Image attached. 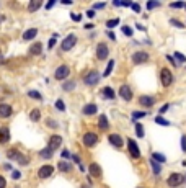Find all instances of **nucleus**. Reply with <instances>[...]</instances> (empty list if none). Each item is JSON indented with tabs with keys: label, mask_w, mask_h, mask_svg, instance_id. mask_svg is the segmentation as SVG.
<instances>
[{
	"label": "nucleus",
	"mask_w": 186,
	"mask_h": 188,
	"mask_svg": "<svg viewBox=\"0 0 186 188\" xmlns=\"http://www.w3.org/2000/svg\"><path fill=\"white\" fill-rule=\"evenodd\" d=\"M7 155H8V159L10 160H17V162H20V164H30V159H28L26 155H23L20 152V150H17V149H10V150H7Z\"/></svg>",
	"instance_id": "1"
},
{
	"label": "nucleus",
	"mask_w": 186,
	"mask_h": 188,
	"mask_svg": "<svg viewBox=\"0 0 186 188\" xmlns=\"http://www.w3.org/2000/svg\"><path fill=\"white\" fill-rule=\"evenodd\" d=\"M77 43V36L75 34H69L66 39H62L61 43V51H70Z\"/></svg>",
	"instance_id": "2"
},
{
	"label": "nucleus",
	"mask_w": 186,
	"mask_h": 188,
	"mask_svg": "<svg viewBox=\"0 0 186 188\" xmlns=\"http://www.w3.org/2000/svg\"><path fill=\"white\" fill-rule=\"evenodd\" d=\"M160 82L163 87H170L173 84V74L170 72V69H162L160 70Z\"/></svg>",
	"instance_id": "3"
},
{
	"label": "nucleus",
	"mask_w": 186,
	"mask_h": 188,
	"mask_svg": "<svg viewBox=\"0 0 186 188\" xmlns=\"http://www.w3.org/2000/svg\"><path fill=\"white\" fill-rule=\"evenodd\" d=\"M167 183L171 188L180 186L181 183H184V175H181V173H171V175L168 177V180H167Z\"/></svg>",
	"instance_id": "4"
},
{
	"label": "nucleus",
	"mask_w": 186,
	"mask_h": 188,
	"mask_svg": "<svg viewBox=\"0 0 186 188\" xmlns=\"http://www.w3.org/2000/svg\"><path fill=\"white\" fill-rule=\"evenodd\" d=\"M82 141L87 147H93V146H96V142H98V136L95 133H85Z\"/></svg>",
	"instance_id": "5"
},
{
	"label": "nucleus",
	"mask_w": 186,
	"mask_h": 188,
	"mask_svg": "<svg viewBox=\"0 0 186 188\" xmlns=\"http://www.w3.org/2000/svg\"><path fill=\"white\" fill-rule=\"evenodd\" d=\"M98 80H100V74H98L96 70H90L88 74L83 77V82L87 84V85H90V87H91V85H96Z\"/></svg>",
	"instance_id": "6"
},
{
	"label": "nucleus",
	"mask_w": 186,
	"mask_h": 188,
	"mask_svg": "<svg viewBox=\"0 0 186 188\" xmlns=\"http://www.w3.org/2000/svg\"><path fill=\"white\" fill-rule=\"evenodd\" d=\"M149 61V53L145 51H137L132 54V62L135 64V66H139V64H144Z\"/></svg>",
	"instance_id": "7"
},
{
	"label": "nucleus",
	"mask_w": 186,
	"mask_h": 188,
	"mask_svg": "<svg viewBox=\"0 0 186 188\" xmlns=\"http://www.w3.org/2000/svg\"><path fill=\"white\" fill-rule=\"evenodd\" d=\"M69 74H70L69 66H59L56 69V72H54V77L57 79V80H64V79L69 77Z\"/></svg>",
	"instance_id": "8"
},
{
	"label": "nucleus",
	"mask_w": 186,
	"mask_h": 188,
	"mask_svg": "<svg viewBox=\"0 0 186 188\" xmlns=\"http://www.w3.org/2000/svg\"><path fill=\"white\" fill-rule=\"evenodd\" d=\"M108 54H110L108 46H106L105 43H100V44L96 46V57H98L100 61H105L106 57H108Z\"/></svg>",
	"instance_id": "9"
},
{
	"label": "nucleus",
	"mask_w": 186,
	"mask_h": 188,
	"mask_svg": "<svg viewBox=\"0 0 186 188\" xmlns=\"http://www.w3.org/2000/svg\"><path fill=\"white\" fill-rule=\"evenodd\" d=\"M127 147H129V152H131V157H132V159H139V157H140L139 146L135 144L134 139H127Z\"/></svg>",
	"instance_id": "10"
},
{
	"label": "nucleus",
	"mask_w": 186,
	"mask_h": 188,
	"mask_svg": "<svg viewBox=\"0 0 186 188\" xmlns=\"http://www.w3.org/2000/svg\"><path fill=\"white\" fill-rule=\"evenodd\" d=\"M119 95H121V98H123V100H126V102H131V100H132V90H131V87H129V85H121Z\"/></svg>",
	"instance_id": "11"
},
{
	"label": "nucleus",
	"mask_w": 186,
	"mask_h": 188,
	"mask_svg": "<svg viewBox=\"0 0 186 188\" xmlns=\"http://www.w3.org/2000/svg\"><path fill=\"white\" fill-rule=\"evenodd\" d=\"M61 144H62V137H61V136H57V134H54V136L49 137V144H47V147L51 149V150H56V149H59V147H61Z\"/></svg>",
	"instance_id": "12"
},
{
	"label": "nucleus",
	"mask_w": 186,
	"mask_h": 188,
	"mask_svg": "<svg viewBox=\"0 0 186 188\" xmlns=\"http://www.w3.org/2000/svg\"><path fill=\"white\" fill-rule=\"evenodd\" d=\"M52 172H54L52 165H42V167L39 169V172H38V177L39 178H47V177L52 175Z\"/></svg>",
	"instance_id": "13"
},
{
	"label": "nucleus",
	"mask_w": 186,
	"mask_h": 188,
	"mask_svg": "<svg viewBox=\"0 0 186 188\" xmlns=\"http://www.w3.org/2000/svg\"><path fill=\"white\" fill-rule=\"evenodd\" d=\"M139 105L145 106V108H150L155 105V98L154 97H149V95H140L139 97Z\"/></svg>",
	"instance_id": "14"
},
{
	"label": "nucleus",
	"mask_w": 186,
	"mask_h": 188,
	"mask_svg": "<svg viewBox=\"0 0 186 188\" xmlns=\"http://www.w3.org/2000/svg\"><path fill=\"white\" fill-rule=\"evenodd\" d=\"M108 139H110V142H111L116 149H121V147L124 146V141H123V137H121L119 134H110Z\"/></svg>",
	"instance_id": "15"
},
{
	"label": "nucleus",
	"mask_w": 186,
	"mask_h": 188,
	"mask_svg": "<svg viewBox=\"0 0 186 188\" xmlns=\"http://www.w3.org/2000/svg\"><path fill=\"white\" fill-rule=\"evenodd\" d=\"M13 113L12 106L8 103H2L0 105V118H10V114Z\"/></svg>",
	"instance_id": "16"
},
{
	"label": "nucleus",
	"mask_w": 186,
	"mask_h": 188,
	"mask_svg": "<svg viewBox=\"0 0 186 188\" xmlns=\"http://www.w3.org/2000/svg\"><path fill=\"white\" fill-rule=\"evenodd\" d=\"M88 173H90L91 177L100 178V177H101V167H100L98 164L93 162V164H90V167H88Z\"/></svg>",
	"instance_id": "17"
},
{
	"label": "nucleus",
	"mask_w": 186,
	"mask_h": 188,
	"mask_svg": "<svg viewBox=\"0 0 186 188\" xmlns=\"http://www.w3.org/2000/svg\"><path fill=\"white\" fill-rule=\"evenodd\" d=\"M36 34H38V30L36 28H30V30H26L23 33V41H31L36 38Z\"/></svg>",
	"instance_id": "18"
},
{
	"label": "nucleus",
	"mask_w": 186,
	"mask_h": 188,
	"mask_svg": "<svg viewBox=\"0 0 186 188\" xmlns=\"http://www.w3.org/2000/svg\"><path fill=\"white\" fill-rule=\"evenodd\" d=\"M10 141V129L8 128H0V142L5 144Z\"/></svg>",
	"instance_id": "19"
},
{
	"label": "nucleus",
	"mask_w": 186,
	"mask_h": 188,
	"mask_svg": "<svg viewBox=\"0 0 186 188\" xmlns=\"http://www.w3.org/2000/svg\"><path fill=\"white\" fill-rule=\"evenodd\" d=\"M98 111V106L95 103H88L83 106V114H95Z\"/></svg>",
	"instance_id": "20"
},
{
	"label": "nucleus",
	"mask_w": 186,
	"mask_h": 188,
	"mask_svg": "<svg viewBox=\"0 0 186 188\" xmlns=\"http://www.w3.org/2000/svg\"><path fill=\"white\" fill-rule=\"evenodd\" d=\"M98 126H100V129H103V131H108V129H110V123H108V118H106L105 114H101V118L98 119Z\"/></svg>",
	"instance_id": "21"
},
{
	"label": "nucleus",
	"mask_w": 186,
	"mask_h": 188,
	"mask_svg": "<svg viewBox=\"0 0 186 188\" xmlns=\"http://www.w3.org/2000/svg\"><path fill=\"white\" fill-rule=\"evenodd\" d=\"M41 51H42V44H41V43H36V44H33L30 48V54H33V56H39Z\"/></svg>",
	"instance_id": "22"
},
{
	"label": "nucleus",
	"mask_w": 186,
	"mask_h": 188,
	"mask_svg": "<svg viewBox=\"0 0 186 188\" xmlns=\"http://www.w3.org/2000/svg\"><path fill=\"white\" fill-rule=\"evenodd\" d=\"M41 0H31L30 2V5H28V10L30 12H36V10H39L41 8Z\"/></svg>",
	"instance_id": "23"
},
{
	"label": "nucleus",
	"mask_w": 186,
	"mask_h": 188,
	"mask_svg": "<svg viewBox=\"0 0 186 188\" xmlns=\"http://www.w3.org/2000/svg\"><path fill=\"white\" fill-rule=\"evenodd\" d=\"M101 92H103V97H106L108 100H114V90L111 89V87H105Z\"/></svg>",
	"instance_id": "24"
},
{
	"label": "nucleus",
	"mask_w": 186,
	"mask_h": 188,
	"mask_svg": "<svg viewBox=\"0 0 186 188\" xmlns=\"http://www.w3.org/2000/svg\"><path fill=\"white\" fill-rule=\"evenodd\" d=\"M52 152H54V150H51L49 147H46V149L39 150V157H41V159H51V157H52Z\"/></svg>",
	"instance_id": "25"
},
{
	"label": "nucleus",
	"mask_w": 186,
	"mask_h": 188,
	"mask_svg": "<svg viewBox=\"0 0 186 188\" xmlns=\"http://www.w3.org/2000/svg\"><path fill=\"white\" fill-rule=\"evenodd\" d=\"M57 167H59V170H62V172H70L72 170V165H70L69 162H66V160H61Z\"/></svg>",
	"instance_id": "26"
},
{
	"label": "nucleus",
	"mask_w": 186,
	"mask_h": 188,
	"mask_svg": "<svg viewBox=\"0 0 186 188\" xmlns=\"http://www.w3.org/2000/svg\"><path fill=\"white\" fill-rule=\"evenodd\" d=\"M152 160L159 162V164H163V162L167 160V157L163 155V154H160V152H154V154H152Z\"/></svg>",
	"instance_id": "27"
},
{
	"label": "nucleus",
	"mask_w": 186,
	"mask_h": 188,
	"mask_svg": "<svg viewBox=\"0 0 186 188\" xmlns=\"http://www.w3.org/2000/svg\"><path fill=\"white\" fill-rule=\"evenodd\" d=\"M30 118H31V121H39L41 119V111L39 110H31Z\"/></svg>",
	"instance_id": "28"
},
{
	"label": "nucleus",
	"mask_w": 186,
	"mask_h": 188,
	"mask_svg": "<svg viewBox=\"0 0 186 188\" xmlns=\"http://www.w3.org/2000/svg\"><path fill=\"white\" fill-rule=\"evenodd\" d=\"M113 67H114V59H111V61L108 62V66H106V70L103 72V77H108V75L111 74V70H113Z\"/></svg>",
	"instance_id": "29"
},
{
	"label": "nucleus",
	"mask_w": 186,
	"mask_h": 188,
	"mask_svg": "<svg viewBox=\"0 0 186 188\" xmlns=\"http://www.w3.org/2000/svg\"><path fill=\"white\" fill-rule=\"evenodd\" d=\"M62 89L66 90V92L74 90V89H75V82H72V80H70V82H64V84H62Z\"/></svg>",
	"instance_id": "30"
},
{
	"label": "nucleus",
	"mask_w": 186,
	"mask_h": 188,
	"mask_svg": "<svg viewBox=\"0 0 186 188\" xmlns=\"http://www.w3.org/2000/svg\"><path fill=\"white\" fill-rule=\"evenodd\" d=\"M150 164H152V170L155 175H159V173L162 172V167H160V164L159 162H155V160H150Z\"/></svg>",
	"instance_id": "31"
},
{
	"label": "nucleus",
	"mask_w": 186,
	"mask_h": 188,
	"mask_svg": "<svg viewBox=\"0 0 186 188\" xmlns=\"http://www.w3.org/2000/svg\"><path fill=\"white\" fill-rule=\"evenodd\" d=\"M155 123H157V124H160V126H170V121H167L165 118H162V116H157Z\"/></svg>",
	"instance_id": "32"
},
{
	"label": "nucleus",
	"mask_w": 186,
	"mask_h": 188,
	"mask_svg": "<svg viewBox=\"0 0 186 188\" xmlns=\"http://www.w3.org/2000/svg\"><path fill=\"white\" fill-rule=\"evenodd\" d=\"M118 25H119V18H114V20H108V21H106V26H108L110 30H111V28H114V26H118Z\"/></svg>",
	"instance_id": "33"
},
{
	"label": "nucleus",
	"mask_w": 186,
	"mask_h": 188,
	"mask_svg": "<svg viewBox=\"0 0 186 188\" xmlns=\"http://www.w3.org/2000/svg\"><path fill=\"white\" fill-rule=\"evenodd\" d=\"M135 134H137L139 137H144V126L139 124V123L135 124Z\"/></svg>",
	"instance_id": "34"
},
{
	"label": "nucleus",
	"mask_w": 186,
	"mask_h": 188,
	"mask_svg": "<svg viewBox=\"0 0 186 188\" xmlns=\"http://www.w3.org/2000/svg\"><path fill=\"white\" fill-rule=\"evenodd\" d=\"M28 95H30L31 98H36V100H42V97H41V93H39V92H34V90H30V92H28Z\"/></svg>",
	"instance_id": "35"
},
{
	"label": "nucleus",
	"mask_w": 186,
	"mask_h": 188,
	"mask_svg": "<svg viewBox=\"0 0 186 188\" xmlns=\"http://www.w3.org/2000/svg\"><path fill=\"white\" fill-rule=\"evenodd\" d=\"M145 114H147L145 111H134V113H132V118H134V119H139V118H144Z\"/></svg>",
	"instance_id": "36"
},
{
	"label": "nucleus",
	"mask_w": 186,
	"mask_h": 188,
	"mask_svg": "<svg viewBox=\"0 0 186 188\" xmlns=\"http://www.w3.org/2000/svg\"><path fill=\"white\" fill-rule=\"evenodd\" d=\"M170 25H173V26H176V28H184V25L181 23V21H178V20H175V18L170 20Z\"/></svg>",
	"instance_id": "37"
},
{
	"label": "nucleus",
	"mask_w": 186,
	"mask_h": 188,
	"mask_svg": "<svg viewBox=\"0 0 186 188\" xmlns=\"http://www.w3.org/2000/svg\"><path fill=\"white\" fill-rule=\"evenodd\" d=\"M56 108H57V110H61V111H64V110H66V103H64L62 100H57V102H56Z\"/></svg>",
	"instance_id": "38"
},
{
	"label": "nucleus",
	"mask_w": 186,
	"mask_h": 188,
	"mask_svg": "<svg viewBox=\"0 0 186 188\" xmlns=\"http://www.w3.org/2000/svg\"><path fill=\"white\" fill-rule=\"evenodd\" d=\"M171 8H183V7H186V3L183 2H175V3H170Z\"/></svg>",
	"instance_id": "39"
},
{
	"label": "nucleus",
	"mask_w": 186,
	"mask_h": 188,
	"mask_svg": "<svg viewBox=\"0 0 186 188\" xmlns=\"http://www.w3.org/2000/svg\"><path fill=\"white\" fill-rule=\"evenodd\" d=\"M175 57H176V61H180V62H186V57L181 53H175Z\"/></svg>",
	"instance_id": "40"
},
{
	"label": "nucleus",
	"mask_w": 186,
	"mask_h": 188,
	"mask_svg": "<svg viewBox=\"0 0 186 188\" xmlns=\"http://www.w3.org/2000/svg\"><path fill=\"white\" fill-rule=\"evenodd\" d=\"M123 33L126 34V36H132V30L129 26H123Z\"/></svg>",
	"instance_id": "41"
},
{
	"label": "nucleus",
	"mask_w": 186,
	"mask_h": 188,
	"mask_svg": "<svg viewBox=\"0 0 186 188\" xmlns=\"http://www.w3.org/2000/svg\"><path fill=\"white\" fill-rule=\"evenodd\" d=\"M159 5H160L159 2H147V8L152 10V8H155V7H159Z\"/></svg>",
	"instance_id": "42"
},
{
	"label": "nucleus",
	"mask_w": 186,
	"mask_h": 188,
	"mask_svg": "<svg viewBox=\"0 0 186 188\" xmlns=\"http://www.w3.org/2000/svg\"><path fill=\"white\" fill-rule=\"evenodd\" d=\"M181 149L183 152H186V136H181Z\"/></svg>",
	"instance_id": "43"
},
{
	"label": "nucleus",
	"mask_w": 186,
	"mask_h": 188,
	"mask_svg": "<svg viewBox=\"0 0 186 188\" xmlns=\"http://www.w3.org/2000/svg\"><path fill=\"white\" fill-rule=\"evenodd\" d=\"M54 44H56V36H54V38H51V39H49V43H47V48H49V49H52V48H54Z\"/></svg>",
	"instance_id": "44"
},
{
	"label": "nucleus",
	"mask_w": 186,
	"mask_h": 188,
	"mask_svg": "<svg viewBox=\"0 0 186 188\" xmlns=\"http://www.w3.org/2000/svg\"><path fill=\"white\" fill-rule=\"evenodd\" d=\"M131 8H132L135 13H139V12H140V5H139V3H132V7H131Z\"/></svg>",
	"instance_id": "45"
},
{
	"label": "nucleus",
	"mask_w": 186,
	"mask_h": 188,
	"mask_svg": "<svg viewBox=\"0 0 186 188\" xmlns=\"http://www.w3.org/2000/svg\"><path fill=\"white\" fill-rule=\"evenodd\" d=\"M20 177H21V173H20L18 170H15V172H13V173H12V178H13V180H18Z\"/></svg>",
	"instance_id": "46"
},
{
	"label": "nucleus",
	"mask_w": 186,
	"mask_h": 188,
	"mask_svg": "<svg viewBox=\"0 0 186 188\" xmlns=\"http://www.w3.org/2000/svg\"><path fill=\"white\" fill-rule=\"evenodd\" d=\"M5 186H7V180L0 175V188H5Z\"/></svg>",
	"instance_id": "47"
},
{
	"label": "nucleus",
	"mask_w": 186,
	"mask_h": 188,
	"mask_svg": "<svg viewBox=\"0 0 186 188\" xmlns=\"http://www.w3.org/2000/svg\"><path fill=\"white\" fill-rule=\"evenodd\" d=\"M47 126H51V128H57V123L52 121V119H47Z\"/></svg>",
	"instance_id": "48"
},
{
	"label": "nucleus",
	"mask_w": 186,
	"mask_h": 188,
	"mask_svg": "<svg viewBox=\"0 0 186 188\" xmlns=\"http://www.w3.org/2000/svg\"><path fill=\"white\" fill-rule=\"evenodd\" d=\"M106 34H108V38H111L113 41H116V34H114L113 31H108V33H106Z\"/></svg>",
	"instance_id": "49"
},
{
	"label": "nucleus",
	"mask_w": 186,
	"mask_h": 188,
	"mask_svg": "<svg viewBox=\"0 0 186 188\" xmlns=\"http://www.w3.org/2000/svg\"><path fill=\"white\" fill-rule=\"evenodd\" d=\"M62 157H64V159H69V157H70V154H69V150H67V149H64V150H62Z\"/></svg>",
	"instance_id": "50"
},
{
	"label": "nucleus",
	"mask_w": 186,
	"mask_h": 188,
	"mask_svg": "<svg viewBox=\"0 0 186 188\" xmlns=\"http://www.w3.org/2000/svg\"><path fill=\"white\" fill-rule=\"evenodd\" d=\"M168 108H170V105H168V103H167V105H163V106L160 108V113H165V111L168 110Z\"/></svg>",
	"instance_id": "51"
},
{
	"label": "nucleus",
	"mask_w": 186,
	"mask_h": 188,
	"mask_svg": "<svg viewBox=\"0 0 186 188\" xmlns=\"http://www.w3.org/2000/svg\"><path fill=\"white\" fill-rule=\"evenodd\" d=\"M70 18L75 20V21H80V15H75V13H72V15H70Z\"/></svg>",
	"instance_id": "52"
},
{
	"label": "nucleus",
	"mask_w": 186,
	"mask_h": 188,
	"mask_svg": "<svg viewBox=\"0 0 186 188\" xmlns=\"http://www.w3.org/2000/svg\"><path fill=\"white\" fill-rule=\"evenodd\" d=\"M93 8H105V3L101 2V3H95L93 5Z\"/></svg>",
	"instance_id": "53"
},
{
	"label": "nucleus",
	"mask_w": 186,
	"mask_h": 188,
	"mask_svg": "<svg viewBox=\"0 0 186 188\" xmlns=\"http://www.w3.org/2000/svg\"><path fill=\"white\" fill-rule=\"evenodd\" d=\"M87 17H88V18H93V17H95V12H93V10H88V12H87Z\"/></svg>",
	"instance_id": "54"
},
{
	"label": "nucleus",
	"mask_w": 186,
	"mask_h": 188,
	"mask_svg": "<svg viewBox=\"0 0 186 188\" xmlns=\"http://www.w3.org/2000/svg\"><path fill=\"white\" fill-rule=\"evenodd\" d=\"M167 59H168L171 64H173V66H176V62H175V59H173V57H171V56H167Z\"/></svg>",
	"instance_id": "55"
},
{
	"label": "nucleus",
	"mask_w": 186,
	"mask_h": 188,
	"mask_svg": "<svg viewBox=\"0 0 186 188\" xmlns=\"http://www.w3.org/2000/svg\"><path fill=\"white\" fill-rule=\"evenodd\" d=\"M54 3H56V2H49V3L46 5V8H47V10H49V8H52V7H54Z\"/></svg>",
	"instance_id": "56"
},
{
	"label": "nucleus",
	"mask_w": 186,
	"mask_h": 188,
	"mask_svg": "<svg viewBox=\"0 0 186 188\" xmlns=\"http://www.w3.org/2000/svg\"><path fill=\"white\" fill-rule=\"evenodd\" d=\"M93 26H95L93 23H88V25H85V28H87V30H93Z\"/></svg>",
	"instance_id": "57"
},
{
	"label": "nucleus",
	"mask_w": 186,
	"mask_h": 188,
	"mask_svg": "<svg viewBox=\"0 0 186 188\" xmlns=\"http://www.w3.org/2000/svg\"><path fill=\"white\" fill-rule=\"evenodd\" d=\"M135 26H137V30H142V31H144V30H145V28H144V26H142L140 23H137V25H135Z\"/></svg>",
	"instance_id": "58"
},
{
	"label": "nucleus",
	"mask_w": 186,
	"mask_h": 188,
	"mask_svg": "<svg viewBox=\"0 0 186 188\" xmlns=\"http://www.w3.org/2000/svg\"><path fill=\"white\" fill-rule=\"evenodd\" d=\"M184 182H186V177H184Z\"/></svg>",
	"instance_id": "59"
},
{
	"label": "nucleus",
	"mask_w": 186,
	"mask_h": 188,
	"mask_svg": "<svg viewBox=\"0 0 186 188\" xmlns=\"http://www.w3.org/2000/svg\"><path fill=\"white\" fill-rule=\"evenodd\" d=\"M184 8H186V7H184Z\"/></svg>",
	"instance_id": "60"
}]
</instances>
